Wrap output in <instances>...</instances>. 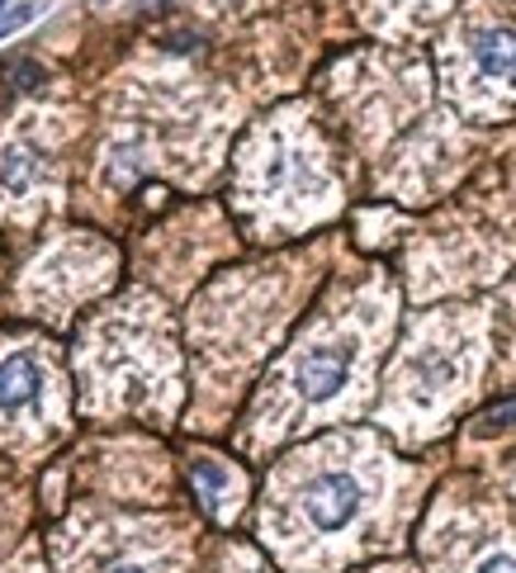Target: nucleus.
I'll use <instances>...</instances> for the list:
<instances>
[{
    "label": "nucleus",
    "instance_id": "obj_3",
    "mask_svg": "<svg viewBox=\"0 0 516 573\" xmlns=\"http://www.w3.org/2000/svg\"><path fill=\"white\" fill-rule=\"evenodd\" d=\"M469 53H474V63L483 67V77L516 86V29H507V24L479 29V34L469 38Z\"/></svg>",
    "mask_w": 516,
    "mask_h": 573
},
{
    "label": "nucleus",
    "instance_id": "obj_5",
    "mask_svg": "<svg viewBox=\"0 0 516 573\" xmlns=\"http://www.w3.org/2000/svg\"><path fill=\"white\" fill-rule=\"evenodd\" d=\"M34 153L29 147H20V143H10L5 153H0V190L5 194H24L29 186H34Z\"/></svg>",
    "mask_w": 516,
    "mask_h": 573
},
{
    "label": "nucleus",
    "instance_id": "obj_8",
    "mask_svg": "<svg viewBox=\"0 0 516 573\" xmlns=\"http://www.w3.org/2000/svg\"><path fill=\"white\" fill-rule=\"evenodd\" d=\"M507 427H516V403H507V408H493V413H483L479 436H493V431H507Z\"/></svg>",
    "mask_w": 516,
    "mask_h": 573
},
{
    "label": "nucleus",
    "instance_id": "obj_7",
    "mask_svg": "<svg viewBox=\"0 0 516 573\" xmlns=\"http://www.w3.org/2000/svg\"><path fill=\"white\" fill-rule=\"evenodd\" d=\"M38 14H43V0H20V5L0 10V38H10V34H20V29H29Z\"/></svg>",
    "mask_w": 516,
    "mask_h": 573
},
{
    "label": "nucleus",
    "instance_id": "obj_9",
    "mask_svg": "<svg viewBox=\"0 0 516 573\" xmlns=\"http://www.w3.org/2000/svg\"><path fill=\"white\" fill-rule=\"evenodd\" d=\"M474 573H516V554H507V550L483 554V560L474 564Z\"/></svg>",
    "mask_w": 516,
    "mask_h": 573
},
{
    "label": "nucleus",
    "instance_id": "obj_10",
    "mask_svg": "<svg viewBox=\"0 0 516 573\" xmlns=\"http://www.w3.org/2000/svg\"><path fill=\"white\" fill-rule=\"evenodd\" d=\"M104 573H157V569H147V564H133V560H124V564H110Z\"/></svg>",
    "mask_w": 516,
    "mask_h": 573
},
{
    "label": "nucleus",
    "instance_id": "obj_11",
    "mask_svg": "<svg viewBox=\"0 0 516 573\" xmlns=\"http://www.w3.org/2000/svg\"><path fill=\"white\" fill-rule=\"evenodd\" d=\"M5 5H10V0H0V10H5Z\"/></svg>",
    "mask_w": 516,
    "mask_h": 573
},
{
    "label": "nucleus",
    "instance_id": "obj_2",
    "mask_svg": "<svg viewBox=\"0 0 516 573\" xmlns=\"http://www.w3.org/2000/svg\"><path fill=\"white\" fill-rule=\"evenodd\" d=\"M351 366H356V346L351 341H323V346H313V351H303L299 366H294L299 398L327 403L332 394H341L346 380H351Z\"/></svg>",
    "mask_w": 516,
    "mask_h": 573
},
{
    "label": "nucleus",
    "instance_id": "obj_4",
    "mask_svg": "<svg viewBox=\"0 0 516 573\" xmlns=\"http://www.w3.org/2000/svg\"><path fill=\"white\" fill-rule=\"evenodd\" d=\"M43 389V366L29 351L0 360V413H24Z\"/></svg>",
    "mask_w": 516,
    "mask_h": 573
},
{
    "label": "nucleus",
    "instance_id": "obj_1",
    "mask_svg": "<svg viewBox=\"0 0 516 573\" xmlns=\"http://www.w3.org/2000/svg\"><path fill=\"white\" fill-rule=\"evenodd\" d=\"M299 507H303V521H309L313 531L332 536V531H346V526L360 517V507H366V488H360L356 474L327 470V474H317V479L303 484Z\"/></svg>",
    "mask_w": 516,
    "mask_h": 573
},
{
    "label": "nucleus",
    "instance_id": "obj_6",
    "mask_svg": "<svg viewBox=\"0 0 516 573\" xmlns=\"http://www.w3.org/2000/svg\"><path fill=\"white\" fill-rule=\"evenodd\" d=\"M194 484H200V493L209 497V507L218 512V503H223V493H227V474L218 470L214 460H194Z\"/></svg>",
    "mask_w": 516,
    "mask_h": 573
}]
</instances>
